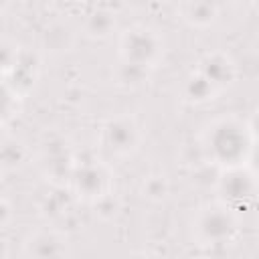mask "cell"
<instances>
[{"mask_svg":"<svg viewBox=\"0 0 259 259\" xmlns=\"http://www.w3.org/2000/svg\"><path fill=\"white\" fill-rule=\"evenodd\" d=\"M257 136L249 121L225 115L208 123L202 134V152L208 162L223 168L245 166L255 148Z\"/></svg>","mask_w":259,"mask_h":259,"instance_id":"cell-1","label":"cell"},{"mask_svg":"<svg viewBox=\"0 0 259 259\" xmlns=\"http://www.w3.org/2000/svg\"><path fill=\"white\" fill-rule=\"evenodd\" d=\"M241 233V217L235 204L225 200L204 202L192 214V237L198 245H229Z\"/></svg>","mask_w":259,"mask_h":259,"instance_id":"cell-2","label":"cell"},{"mask_svg":"<svg viewBox=\"0 0 259 259\" xmlns=\"http://www.w3.org/2000/svg\"><path fill=\"white\" fill-rule=\"evenodd\" d=\"M119 61L152 71L164 59V38L148 26H132L119 36Z\"/></svg>","mask_w":259,"mask_h":259,"instance_id":"cell-3","label":"cell"},{"mask_svg":"<svg viewBox=\"0 0 259 259\" xmlns=\"http://www.w3.org/2000/svg\"><path fill=\"white\" fill-rule=\"evenodd\" d=\"M113 174L105 162L99 160H85L81 164H75L69 184L75 196L83 200H99L109 194Z\"/></svg>","mask_w":259,"mask_h":259,"instance_id":"cell-4","label":"cell"},{"mask_svg":"<svg viewBox=\"0 0 259 259\" xmlns=\"http://www.w3.org/2000/svg\"><path fill=\"white\" fill-rule=\"evenodd\" d=\"M142 142V130L132 115H115L103 121L99 130V144L115 154V156H127L138 150Z\"/></svg>","mask_w":259,"mask_h":259,"instance_id":"cell-5","label":"cell"},{"mask_svg":"<svg viewBox=\"0 0 259 259\" xmlns=\"http://www.w3.org/2000/svg\"><path fill=\"white\" fill-rule=\"evenodd\" d=\"M217 192L221 200L237 206L255 198V194L259 192V176L247 164L223 168L217 180Z\"/></svg>","mask_w":259,"mask_h":259,"instance_id":"cell-6","label":"cell"},{"mask_svg":"<svg viewBox=\"0 0 259 259\" xmlns=\"http://www.w3.org/2000/svg\"><path fill=\"white\" fill-rule=\"evenodd\" d=\"M194 69L202 73L219 91H225L237 79V65L223 51H212V53L202 55Z\"/></svg>","mask_w":259,"mask_h":259,"instance_id":"cell-7","label":"cell"},{"mask_svg":"<svg viewBox=\"0 0 259 259\" xmlns=\"http://www.w3.org/2000/svg\"><path fill=\"white\" fill-rule=\"evenodd\" d=\"M71 247L65 235L53 229H42L32 235L22 243V255L28 257H63L69 255Z\"/></svg>","mask_w":259,"mask_h":259,"instance_id":"cell-8","label":"cell"},{"mask_svg":"<svg viewBox=\"0 0 259 259\" xmlns=\"http://www.w3.org/2000/svg\"><path fill=\"white\" fill-rule=\"evenodd\" d=\"M221 91L202 75L198 73L196 69L186 77V83H184V97L190 101V103H206V101H212Z\"/></svg>","mask_w":259,"mask_h":259,"instance_id":"cell-9","label":"cell"},{"mask_svg":"<svg viewBox=\"0 0 259 259\" xmlns=\"http://www.w3.org/2000/svg\"><path fill=\"white\" fill-rule=\"evenodd\" d=\"M184 18L192 26H208L217 18V4L212 0H190L184 8Z\"/></svg>","mask_w":259,"mask_h":259,"instance_id":"cell-10","label":"cell"},{"mask_svg":"<svg viewBox=\"0 0 259 259\" xmlns=\"http://www.w3.org/2000/svg\"><path fill=\"white\" fill-rule=\"evenodd\" d=\"M168 190H170V184H168V178L164 174H152L144 180V196H148L152 200L166 198Z\"/></svg>","mask_w":259,"mask_h":259,"instance_id":"cell-11","label":"cell"},{"mask_svg":"<svg viewBox=\"0 0 259 259\" xmlns=\"http://www.w3.org/2000/svg\"><path fill=\"white\" fill-rule=\"evenodd\" d=\"M247 166H249V168L259 176V140L255 142V148H253V152H251V158H249Z\"/></svg>","mask_w":259,"mask_h":259,"instance_id":"cell-12","label":"cell"},{"mask_svg":"<svg viewBox=\"0 0 259 259\" xmlns=\"http://www.w3.org/2000/svg\"><path fill=\"white\" fill-rule=\"evenodd\" d=\"M67 2H81V0H67Z\"/></svg>","mask_w":259,"mask_h":259,"instance_id":"cell-13","label":"cell"}]
</instances>
